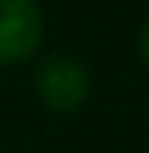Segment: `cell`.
<instances>
[{"label": "cell", "mask_w": 149, "mask_h": 153, "mask_svg": "<svg viewBox=\"0 0 149 153\" xmlns=\"http://www.w3.org/2000/svg\"><path fill=\"white\" fill-rule=\"evenodd\" d=\"M34 92L51 112L71 116L88 102L92 78L81 61H75L68 55H48L34 68Z\"/></svg>", "instance_id": "cell-1"}, {"label": "cell", "mask_w": 149, "mask_h": 153, "mask_svg": "<svg viewBox=\"0 0 149 153\" xmlns=\"http://www.w3.org/2000/svg\"><path fill=\"white\" fill-rule=\"evenodd\" d=\"M44 41L37 0H0V65H24Z\"/></svg>", "instance_id": "cell-2"}, {"label": "cell", "mask_w": 149, "mask_h": 153, "mask_svg": "<svg viewBox=\"0 0 149 153\" xmlns=\"http://www.w3.org/2000/svg\"><path fill=\"white\" fill-rule=\"evenodd\" d=\"M139 55H142V61L149 65V17H146L142 27H139Z\"/></svg>", "instance_id": "cell-3"}]
</instances>
